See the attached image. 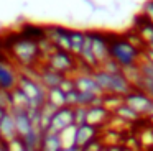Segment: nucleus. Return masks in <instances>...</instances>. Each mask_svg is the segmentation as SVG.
Instances as JSON below:
<instances>
[{
	"mask_svg": "<svg viewBox=\"0 0 153 151\" xmlns=\"http://www.w3.org/2000/svg\"><path fill=\"white\" fill-rule=\"evenodd\" d=\"M36 72H38V81H40V84L43 85L46 90L59 87L63 79L66 77V76H63V74H59V72L53 71L51 67H48L45 62H41L36 67Z\"/></svg>",
	"mask_w": 153,
	"mask_h": 151,
	"instance_id": "12",
	"label": "nucleus"
},
{
	"mask_svg": "<svg viewBox=\"0 0 153 151\" xmlns=\"http://www.w3.org/2000/svg\"><path fill=\"white\" fill-rule=\"evenodd\" d=\"M46 104L51 105L53 108L66 107V94L59 87L50 89V90H46Z\"/></svg>",
	"mask_w": 153,
	"mask_h": 151,
	"instance_id": "19",
	"label": "nucleus"
},
{
	"mask_svg": "<svg viewBox=\"0 0 153 151\" xmlns=\"http://www.w3.org/2000/svg\"><path fill=\"white\" fill-rule=\"evenodd\" d=\"M59 89L64 92V94H68V92L74 90L76 87H74V79H73V76H66V77L63 79V82H61Z\"/></svg>",
	"mask_w": 153,
	"mask_h": 151,
	"instance_id": "28",
	"label": "nucleus"
},
{
	"mask_svg": "<svg viewBox=\"0 0 153 151\" xmlns=\"http://www.w3.org/2000/svg\"><path fill=\"white\" fill-rule=\"evenodd\" d=\"M18 79L20 69L7 56H0V89L12 92L18 85Z\"/></svg>",
	"mask_w": 153,
	"mask_h": 151,
	"instance_id": "7",
	"label": "nucleus"
},
{
	"mask_svg": "<svg viewBox=\"0 0 153 151\" xmlns=\"http://www.w3.org/2000/svg\"><path fill=\"white\" fill-rule=\"evenodd\" d=\"M10 113L15 120L18 138H23V136H27L28 133H31L33 130H36L35 121H33V118H31V115L28 110H10Z\"/></svg>",
	"mask_w": 153,
	"mask_h": 151,
	"instance_id": "14",
	"label": "nucleus"
},
{
	"mask_svg": "<svg viewBox=\"0 0 153 151\" xmlns=\"http://www.w3.org/2000/svg\"><path fill=\"white\" fill-rule=\"evenodd\" d=\"M91 39V48H92V54L96 58L97 64H102L109 59V33L100 31V30H92L87 31Z\"/></svg>",
	"mask_w": 153,
	"mask_h": 151,
	"instance_id": "8",
	"label": "nucleus"
},
{
	"mask_svg": "<svg viewBox=\"0 0 153 151\" xmlns=\"http://www.w3.org/2000/svg\"><path fill=\"white\" fill-rule=\"evenodd\" d=\"M99 138H100L99 128L92 127L89 123L79 125V127H76V133H74V146L77 150H81V148L87 146V144H91L92 141L99 140Z\"/></svg>",
	"mask_w": 153,
	"mask_h": 151,
	"instance_id": "11",
	"label": "nucleus"
},
{
	"mask_svg": "<svg viewBox=\"0 0 153 151\" xmlns=\"http://www.w3.org/2000/svg\"><path fill=\"white\" fill-rule=\"evenodd\" d=\"M123 104H125L127 107H130L140 118H143V120H146V117H148L153 110V100L143 90L135 89V87L123 97Z\"/></svg>",
	"mask_w": 153,
	"mask_h": 151,
	"instance_id": "6",
	"label": "nucleus"
},
{
	"mask_svg": "<svg viewBox=\"0 0 153 151\" xmlns=\"http://www.w3.org/2000/svg\"><path fill=\"white\" fill-rule=\"evenodd\" d=\"M73 125H74L73 108L71 107H61V108H56V110H54L53 117H51V123H50L48 131L59 135L61 131H64L66 128L73 127Z\"/></svg>",
	"mask_w": 153,
	"mask_h": 151,
	"instance_id": "10",
	"label": "nucleus"
},
{
	"mask_svg": "<svg viewBox=\"0 0 153 151\" xmlns=\"http://www.w3.org/2000/svg\"><path fill=\"white\" fill-rule=\"evenodd\" d=\"M92 77L96 79L97 85L100 87L102 94H110V95H119V97H125L133 85L127 81L123 72H107L104 69L97 67L92 71Z\"/></svg>",
	"mask_w": 153,
	"mask_h": 151,
	"instance_id": "3",
	"label": "nucleus"
},
{
	"mask_svg": "<svg viewBox=\"0 0 153 151\" xmlns=\"http://www.w3.org/2000/svg\"><path fill=\"white\" fill-rule=\"evenodd\" d=\"M146 48H150V49H153V39H152V41H150V43H148V44H146Z\"/></svg>",
	"mask_w": 153,
	"mask_h": 151,
	"instance_id": "33",
	"label": "nucleus"
},
{
	"mask_svg": "<svg viewBox=\"0 0 153 151\" xmlns=\"http://www.w3.org/2000/svg\"><path fill=\"white\" fill-rule=\"evenodd\" d=\"M114 117L115 118H119V120H122V121H125V123H135V121H140V120H143V118H140L138 115L135 113V112L132 110L130 107H127L125 104H122L119 108H117L115 112H114Z\"/></svg>",
	"mask_w": 153,
	"mask_h": 151,
	"instance_id": "20",
	"label": "nucleus"
},
{
	"mask_svg": "<svg viewBox=\"0 0 153 151\" xmlns=\"http://www.w3.org/2000/svg\"><path fill=\"white\" fill-rule=\"evenodd\" d=\"M10 98H12V108L10 110H28V108H30L27 97H25L23 92L18 87H15L13 90L10 92Z\"/></svg>",
	"mask_w": 153,
	"mask_h": 151,
	"instance_id": "21",
	"label": "nucleus"
},
{
	"mask_svg": "<svg viewBox=\"0 0 153 151\" xmlns=\"http://www.w3.org/2000/svg\"><path fill=\"white\" fill-rule=\"evenodd\" d=\"M18 89L23 92V95L27 97L28 110H40L45 104H46V89L40 84V81L35 77H30L27 74L20 72V79H18Z\"/></svg>",
	"mask_w": 153,
	"mask_h": 151,
	"instance_id": "4",
	"label": "nucleus"
},
{
	"mask_svg": "<svg viewBox=\"0 0 153 151\" xmlns=\"http://www.w3.org/2000/svg\"><path fill=\"white\" fill-rule=\"evenodd\" d=\"M74 133H76V125L66 128L64 131L59 133V140H61V144L63 148H69V146H74Z\"/></svg>",
	"mask_w": 153,
	"mask_h": 151,
	"instance_id": "22",
	"label": "nucleus"
},
{
	"mask_svg": "<svg viewBox=\"0 0 153 151\" xmlns=\"http://www.w3.org/2000/svg\"><path fill=\"white\" fill-rule=\"evenodd\" d=\"M5 53H7V58L20 71L30 69V67H38L43 62L38 41L30 38V36H27L25 33H18L7 44Z\"/></svg>",
	"mask_w": 153,
	"mask_h": 151,
	"instance_id": "1",
	"label": "nucleus"
},
{
	"mask_svg": "<svg viewBox=\"0 0 153 151\" xmlns=\"http://www.w3.org/2000/svg\"><path fill=\"white\" fill-rule=\"evenodd\" d=\"M61 151H79V150H77L76 146H69V148H63Z\"/></svg>",
	"mask_w": 153,
	"mask_h": 151,
	"instance_id": "31",
	"label": "nucleus"
},
{
	"mask_svg": "<svg viewBox=\"0 0 153 151\" xmlns=\"http://www.w3.org/2000/svg\"><path fill=\"white\" fill-rule=\"evenodd\" d=\"M102 151H105V148H104V150H102Z\"/></svg>",
	"mask_w": 153,
	"mask_h": 151,
	"instance_id": "34",
	"label": "nucleus"
},
{
	"mask_svg": "<svg viewBox=\"0 0 153 151\" xmlns=\"http://www.w3.org/2000/svg\"><path fill=\"white\" fill-rule=\"evenodd\" d=\"M110 118H112V113L107 108H104L102 105L87 107V123L99 128V130H102V127H105L109 123Z\"/></svg>",
	"mask_w": 153,
	"mask_h": 151,
	"instance_id": "15",
	"label": "nucleus"
},
{
	"mask_svg": "<svg viewBox=\"0 0 153 151\" xmlns=\"http://www.w3.org/2000/svg\"><path fill=\"white\" fill-rule=\"evenodd\" d=\"M0 107L5 108V110L12 108V98H10V92L8 90H2L0 89Z\"/></svg>",
	"mask_w": 153,
	"mask_h": 151,
	"instance_id": "26",
	"label": "nucleus"
},
{
	"mask_svg": "<svg viewBox=\"0 0 153 151\" xmlns=\"http://www.w3.org/2000/svg\"><path fill=\"white\" fill-rule=\"evenodd\" d=\"M146 120H148V121H150V125L153 127V110H152V113H150L148 117H146Z\"/></svg>",
	"mask_w": 153,
	"mask_h": 151,
	"instance_id": "32",
	"label": "nucleus"
},
{
	"mask_svg": "<svg viewBox=\"0 0 153 151\" xmlns=\"http://www.w3.org/2000/svg\"><path fill=\"white\" fill-rule=\"evenodd\" d=\"M0 151H12V148H10V144H8L7 141L0 140Z\"/></svg>",
	"mask_w": 153,
	"mask_h": 151,
	"instance_id": "30",
	"label": "nucleus"
},
{
	"mask_svg": "<svg viewBox=\"0 0 153 151\" xmlns=\"http://www.w3.org/2000/svg\"><path fill=\"white\" fill-rule=\"evenodd\" d=\"M135 89H140V90H143V92H145V94L153 100V79L142 77V76H140V81H138V84L135 85Z\"/></svg>",
	"mask_w": 153,
	"mask_h": 151,
	"instance_id": "24",
	"label": "nucleus"
},
{
	"mask_svg": "<svg viewBox=\"0 0 153 151\" xmlns=\"http://www.w3.org/2000/svg\"><path fill=\"white\" fill-rule=\"evenodd\" d=\"M73 118H74V125L76 127L87 123V107H74L73 108Z\"/></svg>",
	"mask_w": 153,
	"mask_h": 151,
	"instance_id": "23",
	"label": "nucleus"
},
{
	"mask_svg": "<svg viewBox=\"0 0 153 151\" xmlns=\"http://www.w3.org/2000/svg\"><path fill=\"white\" fill-rule=\"evenodd\" d=\"M63 144H61L59 135L46 131L41 135V143H40V150L38 151H61Z\"/></svg>",
	"mask_w": 153,
	"mask_h": 151,
	"instance_id": "17",
	"label": "nucleus"
},
{
	"mask_svg": "<svg viewBox=\"0 0 153 151\" xmlns=\"http://www.w3.org/2000/svg\"><path fill=\"white\" fill-rule=\"evenodd\" d=\"M142 56L143 49L137 48L125 35L109 33V58L115 61L122 69L137 66Z\"/></svg>",
	"mask_w": 153,
	"mask_h": 151,
	"instance_id": "2",
	"label": "nucleus"
},
{
	"mask_svg": "<svg viewBox=\"0 0 153 151\" xmlns=\"http://www.w3.org/2000/svg\"><path fill=\"white\" fill-rule=\"evenodd\" d=\"M17 127H15V120L12 117V113L8 112L2 120H0V140L12 143L13 140H17Z\"/></svg>",
	"mask_w": 153,
	"mask_h": 151,
	"instance_id": "16",
	"label": "nucleus"
},
{
	"mask_svg": "<svg viewBox=\"0 0 153 151\" xmlns=\"http://www.w3.org/2000/svg\"><path fill=\"white\" fill-rule=\"evenodd\" d=\"M10 144V148H12V151H27L23 148V144H22V141H20V138H17V140H13L12 143H8Z\"/></svg>",
	"mask_w": 153,
	"mask_h": 151,
	"instance_id": "29",
	"label": "nucleus"
},
{
	"mask_svg": "<svg viewBox=\"0 0 153 151\" xmlns=\"http://www.w3.org/2000/svg\"><path fill=\"white\" fill-rule=\"evenodd\" d=\"M140 15H142L146 21H150L153 25V0H146V2L143 3L142 13H140Z\"/></svg>",
	"mask_w": 153,
	"mask_h": 151,
	"instance_id": "25",
	"label": "nucleus"
},
{
	"mask_svg": "<svg viewBox=\"0 0 153 151\" xmlns=\"http://www.w3.org/2000/svg\"><path fill=\"white\" fill-rule=\"evenodd\" d=\"M86 41V31L84 30H69V53L77 58Z\"/></svg>",
	"mask_w": 153,
	"mask_h": 151,
	"instance_id": "18",
	"label": "nucleus"
},
{
	"mask_svg": "<svg viewBox=\"0 0 153 151\" xmlns=\"http://www.w3.org/2000/svg\"><path fill=\"white\" fill-rule=\"evenodd\" d=\"M43 62L48 67H51L53 71L59 72L63 76H74L77 72V67H79L76 56L68 51H61V49H54Z\"/></svg>",
	"mask_w": 153,
	"mask_h": 151,
	"instance_id": "5",
	"label": "nucleus"
},
{
	"mask_svg": "<svg viewBox=\"0 0 153 151\" xmlns=\"http://www.w3.org/2000/svg\"><path fill=\"white\" fill-rule=\"evenodd\" d=\"M74 87L76 90L84 92V94H94V95H104L100 87L97 85L96 79L92 77V72H76L73 76Z\"/></svg>",
	"mask_w": 153,
	"mask_h": 151,
	"instance_id": "13",
	"label": "nucleus"
},
{
	"mask_svg": "<svg viewBox=\"0 0 153 151\" xmlns=\"http://www.w3.org/2000/svg\"><path fill=\"white\" fill-rule=\"evenodd\" d=\"M43 31H45V38L56 49L69 53V28H64V26H46V28H43Z\"/></svg>",
	"mask_w": 153,
	"mask_h": 151,
	"instance_id": "9",
	"label": "nucleus"
},
{
	"mask_svg": "<svg viewBox=\"0 0 153 151\" xmlns=\"http://www.w3.org/2000/svg\"><path fill=\"white\" fill-rule=\"evenodd\" d=\"M100 69H104V71H107V72H120L122 71V67H120L119 64H117L115 61H112V59H107L105 62H102V64L99 66Z\"/></svg>",
	"mask_w": 153,
	"mask_h": 151,
	"instance_id": "27",
	"label": "nucleus"
}]
</instances>
